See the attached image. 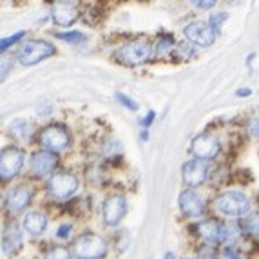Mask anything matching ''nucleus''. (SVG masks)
<instances>
[{
    "label": "nucleus",
    "instance_id": "nucleus-1",
    "mask_svg": "<svg viewBox=\"0 0 259 259\" xmlns=\"http://www.w3.org/2000/svg\"><path fill=\"white\" fill-rule=\"evenodd\" d=\"M73 252L78 259H102L107 254V243L98 234L85 232L74 241Z\"/></svg>",
    "mask_w": 259,
    "mask_h": 259
},
{
    "label": "nucleus",
    "instance_id": "nucleus-2",
    "mask_svg": "<svg viewBox=\"0 0 259 259\" xmlns=\"http://www.w3.org/2000/svg\"><path fill=\"white\" fill-rule=\"evenodd\" d=\"M151 55V44L143 38L131 40V42L123 44L116 53V58L125 65H140L147 60Z\"/></svg>",
    "mask_w": 259,
    "mask_h": 259
},
{
    "label": "nucleus",
    "instance_id": "nucleus-3",
    "mask_svg": "<svg viewBox=\"0 0 259 259\" xmlns=\"http://www.w3.org/2000/svg\"><path fill=\"white\" fill-rule=\"evenodd\" d=\"M53 55H55V46L46 40H27L22 44L18 51V58L24 65H35Z\"/></svg>",
    "mask_w": 259,
    "mask_h": 259
},
{
    "label": "nucleus",
    "instance_id": "nucleus-4",
    "mask_svg": "<svg viewBox=\"0 0 259 259\" xmlns=\"http://www.w3.org/2000/svg\"><path fill=\"white\" fill-rule=\"evenodd\" d=\"M216 208L229 218H239L243 214H246L248 210V199L236 190H229L223 192L221 196H218L216 199Z\"/></svg>",
    "mask_w": 259,
    "mask_h": 259
},
{
    "label": "nucleus",
    "instance_id": "nucleus-5",
    "mask_svg": "<svg viewBox=\"0 0 259 259\" xmlns=\"http://www.w3.org/2000/svg\"><path fill=\"white\" fill-rule=\"evenodd\" d=\"M69 142H71L69 133H67V129H65L64 125H60V123L48 125L46 129H42L38 133V143L51 152L65 149L69 145Z\"/></svg>",
    "mask_w": 259,
    "mask_h": 259
},
{
    "label": "nucleus",
    "instance_id": "nucleus-6",
    "mask_svg": "<svg viewBox=\"0 0 259 259\" xmlns=\"http://www.w3.org/2000/svg\"><path fill=\"white\" fill-rule=\"evenodd\" d=\"M48 189L51 192V196L58 199H65L73 196L78 189V180L74 174L71 172H56L49 178Z\"/></svg>",
    "mask_w": 259,
    "mask_h": 259
},
{
    "label": "nucleus",
    "instance_id": "nucleus-7",
    "mask_svg": "<svg viewBox=\"0 0 259 259\" xmlns=\"http://www.w3.org/2000/svg\"><path fill=\"white\" fill-rule=\"evenodd\" d=\"M24 165V151L17 147H8L0 154V176L4 182L13 180Z\"/></svg>",
    "mask_w": 259,
    "mask_h": 259
},
{
    "label": "nucleus",
    "instance_id": "nucleus-8",
    "mask_svg": "<svg viewBox=\"0 0 259 259\" xmlns=\"http://www.w3.org/2000/svg\"><path fill=\"white\" fill-rule=\"evenodd\" d=\"M190 151L192 154L196 156V160H212V158H216L221 151V145L218 142L216 136H212L208 133H203L196 136L190 143Z\"/></svg>",
    "mask_w": 259,
    "mask_h": 259
},
{
    "label": "nucleus",
    "instance_id": "nucleus-9",
    "mask_svg": "<svg viewBox=\"0 0 259 259\" xmlns=\"http://www.w3.org/2000/svg\"><path fill=\"white\" fill-rule=\"evenodd\" d=\"M185 35L189 38V42H192L194 46L199 48H208L216 40V31L212 29L210 24L205 22H192L185 27Z\"/></svg>",
    "mask_w": 259,
    "mask_h": 259
},
{
    "label": "nucleus",
    "instance_id": "nucleus-10",
    "mask_svg": "<svg viewBox=\"0 0 259 259\" xmlns=\"http://www.w3.org/2000/svg\"><path fill=\"white\" fill-rule=\"evenodd\" d=\"M127 212V201L123 196H111L104 201L102 207V214H104V221L111 227L118 225Z\"/></svg>",
    "mask_w": 259,
    "mask_h": 259
},
{
    "label": "nucleus",
    "instance_id": "nucleus-11",
    "mask_svg": "<svg viewBox=\"0 0 259 259\" xmlns=\"http://www.w3.org/2000/svg\"><path fill=\"white\" fill-rule=\"evenodd\" d=\"M180 207H182V212L185 216L199 218L205 214V199L192 189L183 190L180 194Z\"/></svg>",
    "mask_w": 259,
    "mask_h": 259
},
{
    "label": "nucleus",
    "instance_id": "nucleus-12",
    "mask_svg": "<svg viewBox=\"0 0 259 259\" xmlns=\"http://www.w3.org/2000/svg\"><path fill=\"white\" fill-rule=\"evenodd\" d=\"M208 176V167L203 160H190L183 165V182L189 187L203 185Z\"/></svg>",
    "mask_w": 259,
    "mask_h": 259
},
{
    "label": "nucleus",
    "instance_id": "nucleus-13",
    "mask_svg": "<svg viewBox=\"0 0 259 259\" xmlns=\"http://www.w3.org/2000/svg\"><path fill=\"white\" fill-rule=\"evenodd\" d=\"M58 165V156L51 151H40L31 158V170L36 176H48Z\"/></svg>",
    "mask_w": 259,
    "mask_h": 259
},
{
    "label": "nucleus",
    "instance_id": "nucleus-14",
    "mask_svg": "<svg viewBox=\"0 0 259 259\" xmlns=\"http://www.w3.org/2000/svg\"><path fill=\"white\" fill-rule=\"evenodd\" d=\"M198 229L199 238L207 241L208 245H218L223 243V234H225V225L220 223L218 220H205L196 227Z\"/></svg>",
    "mask_w": 259,
    "mask_h": 259
},
{
    "label": "nucleus",
    "instance_id": "nucleus-15",
    "mask_svg": "<svg viewBox=\"0 0 259 259\" xmlns=\"http://www.w3.org/2000/svg\"><path fill=\"white\" fill-rule=\"evenodd\" d=\"M51 15H53L55 24L67 27L78 18V8H76L74 2H65V0H60V2H56V4L53 6Z\"/></svg>",
    "mask_w": 259,
    "mask_h": 259
},
{
    "label": "nucleus",
    "instance_id": "nucleus-16",
    "mask_svg": "<svg viewBox=\"0 0 259 259\" xmlns=\"http://www.w3.org/2000/svg\"><path fill=\"white\" fill-rule=\"evenodd\" d=\"M31 198H33V189L29 185H20L17 189H13L8 194V207L9 210L20 212L29 205Z\"/></svg>",
    "mask_w": 259,
    "mask_h": 259
},
{
    "label": "nucleus",
    "instance_id": "nucleus-17",
    "mask_svg": "<svg viewBox=\"0 0 259 259\" xmlns=\"http://www.w3.org/2000/svg\"><path fill=\"white\" fill-rule=\"evenodd\" d=\"M48 227V218L42 212H29L24 218V229L31 234V236H40Z\"/></svg>",
    "mask_w": 259,
    "mask_h": 259
},
{
    "label": "nucleus",
    "instance_id": "nucleus-18",
    "mask_svg": "<svg viewBox=\"0 0 259 259\" xmlns=\"http://www.w3.org/2000/svg\"><path fill=\"white\" fill-rule=\"evenodd\" d=\"M2 246H4V252L8 255L17 254L22 248V232L18 227H9L4 234V241H2Z\"/></svg>",
    "mask_w": 259,
    "mask_h": 259
},
{
    "label": "nucleus",
    "instance_id": "nucleus-19",
    "mask_svg": "<svg viewBox=\"0 0 259 259\" xmlns=\"http://www.w3.org/2000/svg\"><path fill=\"white\" fill-rule=\"evenodd\" d=\"M239 227H241V232H245L246 236H250L252 239L259 241V212L245 216L241 220V223H239Z\"/></svg>",
    "mask_w": 259,
    "mask_h": 259
},
{
    "label": "nucleus",
    "instance_id": "nucleus-20",
    "mask_svg": "<svg viewBox=\"0 0 259 259\" xmlns=\"http://www.w3.org/2000/svg\"><path fill=\"white\" fill-rule=\"evenodd\" d=\"M9 133L18 140H29L31 133H33V127H31L29 121L24 120V118H17V120H13L9 123Z\"/></svg>",
    "mask_w": 259,
    "mask_h": 259
},
{
    "label": "nucleus",
    "instance_id": "nucleus-21",
    "mask_svg": "<svg viewBox=\"0 0 259 259\" xmlns=\"http://www.w3.org/2000/svg\"><path fill=\"white\" fill-rule=\"evenodd\" d=\"M44 259H71V254L65 246L56 245V246H51V248H49L48 254L44 255Z\"/></svg>",
    "mask_w": 259,
    "mask_h": 259
},
{
    "label": "nucleus",
    "instance_id": "nucleus-22",
    "mask_svg": "<svg viewBox=\"0 0 259 259\" xmlns=\"http://www.w3.org/2000/svg\"><path fill=\"white\" fill-rule=\"evenodd\" d=\"M172 48H174V38L170 35H165L161 36L160 42L156 44V53L158 55H167V53H170Z\"/></svg>",
    "mask_w": 259,
    "mask_h": 259
},
{
    "label": "nucleus",
    "instance_id": "nucleus-23",
    "mask_svg": "<svg viewBox=\"0 0 259 259\" xmlns=\"http://www.w3.org/2000/svg\"><path fill=\"white\" fill-rule=\"evenodd\" d=\"M56 38L65 40L71 44H80L85 40V35H82L80 31H67V33H56Z\"/></svg>",
    "mask_w": 259,
    "mask_h": 259
},
{
    "label": "nucleus",
    "instance_id": "nucleus-24",
    "mask_svg": "<svg viewBox=\"0 0 259 259\" xmlns=\"http://www.w3.org/2000/svg\"><path fill=\"white\" fill-rule=\"evenodd\" d=\"M114 96H116L118 102H120V104L123 105V107L129 109V111H138V104H136V102H134V100L131 98V96L123 95V93H116Z\"/></svg>",
    "mask_w": 259,
    "mask_h": 259
},
{
    "label": "nucleus",
    "instance_id": "nucleus-25",
    "mask_svg": "<svg viewBox=\"0 0 259 259\" xmlns=\"http://www.w3.org/2000/svg\"><path fill=\"white\" fill-rule=\"evenodd\" d=\"M24 31H18V33H15L13 36H8V38H2V42H0V49H2V53L6 51V49L9 48V46H13V44H17L20 38H24Z\"/></svg>",
    "mask_w": 259,
    "mask_h": 259
},
{
    "label": "nucleus",
    "instance_id": "nucleus-26",
    "mask_svg": "<svg viewBox=\"0 0 259 259\" xmlns=\"http://www.w3.org/2000/svg\"><path fill=\"white\" fill-rule=\"evenodd\" d=\"M227 18H229V15H227V13H214L210 17V22H208V24H210L212 29L218 31L221 27V22H225Z\"/></svg>",
    "mask_w": 259,
    "mask_h": 259
},
{
    "label": "nucleus",
    "instance_id": "nucleus-27",
    "mask_svg": "<svg viewBox=\"0 0 259 259\" xmlns=\"http://www.w3.org/2000/svg\"><path fill=\"white\" fill-rule=\"evenodd\" d=\"M178 53L182 55V58H192V56H194V49L190 48L189 44H185V42L178 46Z\"/></svg>",
    "mask_w": 259,
    "mask_h": 259
},
{
    "label": "nucleus",
    "instance_id": "nucleus-28",
    "mask_svg": "<svg viewBox=\"0 0 259 259\" xmlns=\"http://www.w3.org/2000/svg\"><path fill=\"white\" fill-rule=\"evenodd\" d=\"M199 259H220V257H218V252L212 246H205V248L199 250Z\"/></svg>",
    "mask_w": 259,
    "mask_h": 259
},
{
    "label": "nucleus",
    "instance_id": "nucleus-29",
    "mask_svg": "<svg viewBox=\"0 0 259 259\" xmlns=\"http://www.w3.org/2000/svg\"><path fill=\"white\" fill-rule=\"evenodd\" d=\"M225 259H246V257L239 250H236L234 246H227L225 248Z\"/></svg>",
    "mask_w": 259,
    "mask_h": 259
},
{
    "label": "nucleus",
    "instance_id": "nucleus-30",
    "mask_svg": "<svg viewBox=\"0 0 259 259\" xmlns=\"http://www.w3.org/2000/svg\"><path fill=\"white\" fill-rule=\"evenodd\" d=\"M248 133L252 138H259V118H250L248 121Z\"/></svg>",
    "mask_w": 259,
    "mask_h": 259
},
{
    "label": "nucleus",
    "instance_id": "nucleus-31",
    "mask_svg": "<svg viewBox=\"0 0 259 259\" xmlns=\"http://www.w3.org/2000/svg\"><path fill=\"white\" fill-rule=\"evenodd\" d=\"M154 118H156V112H154V111H149V112H147V116H145V118L142 120V129H143V131H147L149 127L152 125V121H154Z\"/></svg>",
    "mask_w": 259,
    "mask_h": 259
},
{
    "label": "nucleus",
    "instance_id": "nucleus-32",
    "mask_svg": "<svg viewBox=\"0 0 259 259\" xmlns=\"http://www.w3.org/2000/svg\"><path fill=\"white\" fill-rule=\"evenodd\" d=\"M69 234H71V225H62L60 229L56 230V238L65 239V238H69Z\"/></svg>",
    "mask_w": 259,
    "mask_h": 259
},
{
    "label": "nucleus",
    "instance_id": "nucleus-33",
    "mask_svg": "<svg viewBox=\"0 0 259 259\" xmlns=\"http://www.w3.org/2000/svg\"><path fill=\"white\" fill-rule=\"evenodd\" d=\"M192 4H194L198 9H210L216 6V2H214V0H196V2H192Z\"/></svg>",
    "mask_w": 259,
    "mask_h": 259
},
{
    "label": "nucleus",
    "instance_id": "nucleus-34",
    "mask_svg": "<svg viewBox=\"0 0 259 259\" xmlns=\"http://www.w3.org/2000/svg\"><path fill=\"white\" fill-rule=\"evenodd\" d=\"M51 111H53V107H51V104H49V102H46V104L38 107V114H42V116H48V114H51Z\"/></svg>",
    "mask_w": 259,
    "mask_h": 259
},
{
    "label": "nucleus",
    "instance_id": "nucleus-35",
    "mask_svg": "<svg viewBox=\"0 0 259 259\" xmlns=\"http://www.w3.org/2000/svg\"><path fill=\"white\" fill-rule=\"evenodd\" d=\"M250 95H252V89H248V87H241V89L236 91V96H250Z\"/></svg>",
    "mask_w": 259,
    "mask_h": 259
},
{
    "label": "nucleus",
    "instance_id": "nucleus-36",
    "mask_svg": "<svg viewBox=\"0 0 259 259\" xmlns=\"http://www.w3.org/2000/svg\"><path fill=\"white\" fill-rule=\"evenodd\" d=\"M254 56H255V53H250V55H248V58H246V65H248V67H250L252 60H254Z\"/></svg>",
    "mask_w": 259,
    "mask_h": 259
},
{
    "label": "nucleus",
    "instance_id": "nucleus-37",
    "mask_svg": "<svg viewBox=\"0 0 259 259\" xmlns=\"http://www.w3.org/2000/svg\"><path fill=\"white\" fill-rule=\"evenodd\" d=\"M140 136H142V140H143V142H147V140H149V134H147V131H142V134H140Z\"/></svg>",
    "mask_w": 259,
    "mask_h": 259
},
{
    "label": "nucleus",
    "instance_id": "nucleus-38",
    "mask_svg": "<svg viewBox=\"0 0 259 259\" xmlns=\"http://www.w3.org/2000/svg\"><path fill=\"white\" fill-rule=\"evenodd\" d=\"M165 259H176V257H174V254H170V252H167V254H165Z\"/></svg>",
    "mask_w": 259,
    "mask_h": 259
},
{
    "label": "nucleus",
    "instance_id": "nucleus-39",
    "mask_svg": "<svg viewBox=\"0 0 259 259\" xmlns=\"http://www.w3.org/2000/svg\"><path fill=\"white\" fill-rule=\"evenodd\" d=\"M257 111H259V107H257Z\"/></svg>",
    "mask_w": 259,
    "mask_h": 259
}]
</instances>
